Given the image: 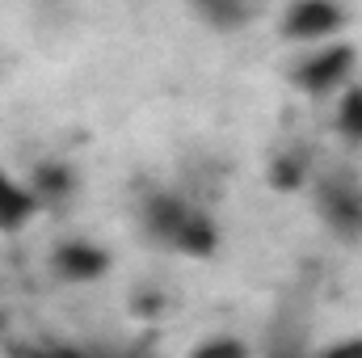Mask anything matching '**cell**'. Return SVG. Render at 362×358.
Instances as JSON below:
<instances>
[{"mask_svg":"<svg viewBox=\"0 0 362 358\" xmlns=\"http://www.w3.org/2000/svg\"><path fill=\"white\" fill-rule=\"evenodd\" d=\"M350 68H354V47H329L320 55H308L295 68V85L312 97H325L350 76Z\"/></svg>","mask_w":362,"mask_h":358,"instance_id":"obj_4","label":"cell"},{"mask_svg":"<svg viewBox=\"0 0 362 358\" xmlns=\"http://www.w3.org/2000/svg\"><path fill=\"white\" fill-rule=\"evenodd\" d=\"M189 211L194 207L181 194H173V190H152L139 202V228H144V236L152 245L177 249V236H181V228H185V219H189Z\"/></svg>","mask_w":362,"mask_h":358,"instance_id":"obj_2","label":"cell"},{"mask_svg":"<svg viewBox=\"0 0 362 358\" xmlns=\"http://www.w3.org/2000/svg\"><path fill=\"white\" fill-rule=\"evenodd\" d=\"M337 131L350 139V144H362V85H350L341 105H337Z\"/></svg>","mask_w":362,"mask_h":358,"instance_id":"obj_10","label":"cell"},{"mask_svg":"<svg viewBox=\"0 0 362 358\" xmlns=\"http://www.w3.org/2000/svg\"><path fill=\"white\" fill-rule=\"evenodd\" d=\"M30 190H34L38 202H47V207H64V202L76 198V173H72L68 165H59V161H47V165L34 169Z\"/></svg>","mask_w":362,"mask_h":358,"instance_id":"obj_7","label":"cell"},{"mask_svg":"<svg viewBox=\"0 0 362 358\" xmlns=\"http://www.w3.org/2000/svg\"><path fill=\"white\" fill-rule=\"evenodd\" d=\"M189 8L211 25V30H240L257 17V0H189Z\"/></svg>","mask_w":362,"mask_h":358,"instance_id":"obj_8","label":"cell"},{"mask_svg":"<svg viewBox=\"0 0 362 358\" xmlns=\"http://www.w3.org/2000/svg\"><path fill=\"white\" fill-rule=\"evenodd\" d=\"M333 350H337V354H354V350H362V337H354V342H337Z\"/></svg>","mask_w":362,"mask_h":358,"instance_id":"obj_13","label":"cell"},{"mask_svg":"<svg viewBox=\"0 0 362 358\" xmlns=\"http://www.w3.org/2000/svg\"><path fill=\"white\" fill-rule=\"evenodd\" d=\"M51 266L64 282H93L110 270V253L93 241H64L55 253H51Z\"/></svg>","mask_w":362,"mask_h":358,"instance_id":"obj_5","label":"cell"},{"mask_svg":"<svg viewBox=\"0 0 362 358\" xmlns=\"http://www.w3.org/2000/svg\"><path fill=\"white\" fill-rule=\"evenodd\" d=\"M38 211V198L30 185H21L17 178H8L0 169V232H17L25 228V219Z\"/></svg>","mask_w":362,"mask_h":358,"instance_id":"obj_6","label":"cell"},{"mask_svg":"<svg viewBox=\"0 0 362 358\" xmlns=\"http://www.w3.org/2000/svg\"><path fill=\"white\" fill-rule=\"evenodd\" d=\"M194 354H245V346H240V342H228V337H211V342H202Z\"/></svg>","mask_w":362,"mask_h":358,"instance_id":"obj_12","label":"cell"},{"mask_svg":"<svg viewBox=\"0 0 362 358\" xmlns=\"http://www.w3.org/2000/svg\"><path fill=\"white\" fill-rule=\"evenodd\" d=\"M316 211L337 241H362V181L346 169H329L316 181Z\"/></svg>","mask_w":362,"mask_h":358,"instance_id":"obj_1","label":"cell"},{"mask_svg":"<svg viewBox=\"0 0 362 358\" xmlns=\"http://www.w3.org/2000/svg\"><path fill=\"white\" fill-rule=\"evenodd\" d=\"M303 178H308V161H303L299 152L278 156V161H274V169H270V181L278 185V190H295Z\"/></svg>","mask_w":362,"mask_h":358,"instance_id":"obj_11","label":"cell"},{"mask_svg":"<svg viewBox=\"0 0 362 358\" xmlns=\"http://www.w3.org/2000/svg\"><path fill=\"white\" fill-rule=\"evenodd\" d=\"M346 25V8L337 0H295L282 17V34L291 42H320Z\"/></svg>","mask_w":362,"mask_h":358,"instance_id":"obj_3","label":"cell"},{"mask_svg":"<svg viewBox=\"0 0 362 358\" xmlns=\"http://www.w3.org/2000/svg\"><path fill=\"white\" fill-rule=\"evenodd\" d=\"M219 249V228H215V219L206 215V211H189V219H185V228H181L177 236V253H189V258H211Z\"/></svg>","mask_w":362,"mask_h":358,"instance_id":"obj_9","label":"cell"}]
</instances>
